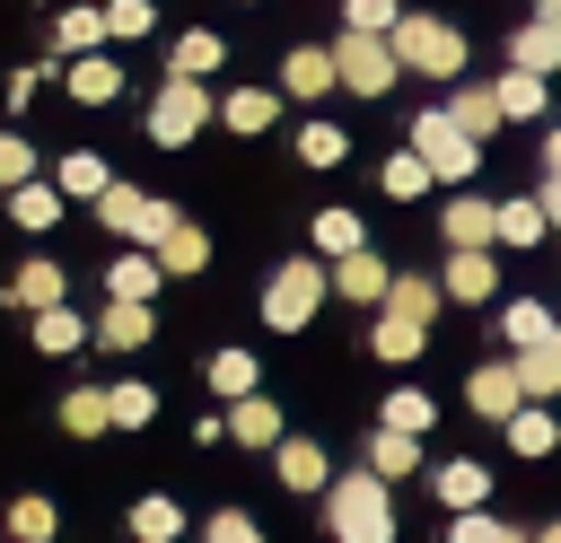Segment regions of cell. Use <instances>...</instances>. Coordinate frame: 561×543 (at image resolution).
Returning <instances> with one entry per match:
<instances>
[{
	"mask_svg": "<svg viewBox=\"0 0 561 543\" xmlns=\"http://www.w3.org/2000/svg\"><path fill=\"white\" fill-rule=\"evenodd\" d=\"M44 175H53V184H61L70 201H88V210H96V201H105V184H114V166H105L96 149H61V158H53Z\"/></svg>",
	"mask_w": 561,
	"mask_h": 543,
	"instance_id": "obj_20",
	"label": "cell"
},
{
	"mask_svg": "<svg viewBox=\"0 0 561 543\" xmlns=\"http://www.w3.org/2000/svg\"><path fill=\"white\" fill-rule=\"evenodd\" d=\"M342 26H359V35H394L403 9H394V0H342Z\"/></svg>",
	"mask_w": 561,
	"mask_h": 543,
	"instance_id": "obj_48",
	"label": "cell"
},
{
	"mask_svg": "<svg viewBox=\"0 0 561 543\" xmlns=\"http://www.w3.org/2000/svg\"><path fill=\"white\" fill-rule=\"evenodd\" d=\"M430 490L447 499V517H465V508H482V499H491V473L456 455V464H438V473H430Z\"/></svg>",
	"mask_w": 561,
	"mask_h": 543,
	"instance_id": "obj_31",
	"label": "cell"
},
{
	"mask_svg": "<svg viewBox=\"0 0 561 543\" xmlns=\"http://www.w3.org/2000/svg\"><path fill=\"white\" fill-rule=\"evenodd\" d=\"M219 61H228V35H210V26H184L167 44V79H210Z\"/></svg>",
	"mask_w": 561,
	"mask_h": 543,
	"instance_id": "obj_24",
	"label": "cell"
},
{
	"mask_svg": "<svg viewBox=\"0 0 561 543\" xmlns=\"http://www.w3.org/2000/svg\"><path fill=\"white\" fill-rule=\"evenodd\" d=\"M61 534V508L44 499V490H18L9 508H0V543H53Z\"/></svg>",
	"mask_w": 561,
	"mask_h": 543,
	"instance_id": "obj_22",
	"label": "cell"
},
{
	"mask_svg": "<svg viewBox=\"0 0 561 543\" xmlns=\"http://www.w3.org/2000/svg\"><path fill=\"white\" fill-rule=\"evenodd\" d=\"M430 420H438V403H430L421 385H394V394H386V429H412V438H421Z\"/></svg>",
	"mask_w": 561,
	"mask_h": 543,
	"instance_id": "obj_47",
	"label": "cell"
},
{
	"mask_svg": "<svg viewBox=\"0 0 561 543\" xmlns=\"http://www.w3.org/2000/svg\"><path fill=\"white\" fill-rule=\"evenodd\" d=\"M386 289H394V272H386V254H342L333 263V298H351V307H386Z\"/></svg>",
	"mask_w": 561,
	"mask_h": 543,
	"instance_id": "obj_17",
	"label": "cell"
},
{
	"mask_svg": "<svg viewBox=\"0 0 561 543\" xmlns=\"http://www.w3.org/2000/svg\"><path fill=\"white\" fill-rule=\"evenodd\" d=\"M0 307H9V315H44V307H70V272H61L53 254H26V263L0 280Z\"/></svg>",
	"mask_w": 561,
	"mask_h": 543,
	"instance_id": "obj_8",
	"label": "cell"
},
{
	"mask_svg": "<svg viewBox=\"0 0 561 543\" xmlns=\"http://www.w3.org/2000/svg\"><path fill=\"white\" fill-rule=\"evenodd\" d=\"M359 245H368L359 210H316V254H324V263H342V254H359Z\"/></svg>",
	"mask_w": 561,
	"mask_h": 543,
	"instance_id": "obj_36",
	"label": "cell"
},
{
	"mask_svg": "<svg viewBox=\"0 0 561 543\" xmlns=\"http://www.w3.org/2000/svg\"><path fill=\"white\" fill-rule=\"evenodd\" d=\"M333 70H342V88H351V96H386V88L403 79L394 35H359V26H342V35H333Z\"/></svg>",
	"mask_w": 561,
	"mask_h": 543,
	"instance_id": "obj_7",
	"label": "cell"
},
{
	"mask_svg": "<svg viewBox=\"0 0 561 543\" xmlns=\"http://www.w3.org/2000/svg\"><path fill=\"white\" fill-rule=\"evenodd\" d=\"M228 438H237V447H254V455H272V447L289 438V420H280V403H272V394H245V403H228Z\"/></svg>",
	"mask_w": 561,
	"mask_h": 543,
	"instance_id": "obj_18",
	"label": "cell"
},
{
	"mask_svg": "<svg viewBox=\"0 0 561 543\" xmlns=\"http://www.w3.org/2000/svg\"><path fill=\"white\" fill-rule=\"evenodd\" d=\"M412 464H421V438H412V429H386V420H377V438H368V473H377V482H403Z\"/></svg>",
	"mask_w": 561,
	"mask_h": 543,
	"instance_id": "obj_32",
	"label": "cell"
},
{
	"mask_svg": "<svg viewBox=\"0 0 561 543\" xmlns=\"http://www.w3.org/2000/svg\"><path fill=\"white\" fill-rule=\"evenodd\" d=\"M517 377H526V403H543V394L561 385V333L535 342V350H517Z\"/></svg>",
	"mask_w": 561,
	"mask_h": 543,
	"instance_id": "obj_43",
	"label": "cell"
},
{
	"mask_svg": "<svg viewBox=\"0 0 561 543\" xmlns=\"http://www.w3.org/2000/svg\"><path fill=\"white\" fill-rule=\"evenodd\" d=\"M149 342H158V315H149V307H131V298H105V307H96V350L131 359V350H149Z\"/></svg>",
	"mask_w": 561,
	"mask_h": 543,
	"instance_id": "obj_13",
	"label": "cell"
},
{
	"mask_svg": "<svg viewBox=\"0 0 561 543\" xmlns=\"http://www.w3.org/2000/svg\"><path fill=\"white\" fill-rule=\"evenodd\" d=\"M394 61H403V70H421V79H456V70H465V35H456L447 18L403 9V26H394Z\"/></svg>",
	"mask_w": 561,
	"mask_h": 543,
	"instance_id": "obj_5",
	"label": "cell"
},
{
	"mask_svg": "<svg viewBox=\"0 0 561 543\" xmlns=\"http://www.w3.org/2000/svg\"><path fill=\"white\" fill-rule=\"evenodd\" d=\"M44 175V158H35V140L18 131V123H0V193H18V184H35Z\"/></svg>",
	"mask_w": 561,
	"mask_h": 543,
	"instance_id": "obj_40",
	"label": "cell"
},
{
	"mask_svg": "<svg viewBox=\"0 0 561 543\" xmlns=\"http://www.w3.org/2000/svg\"><path fill=\"white\" fill-rule=\"evenodd\" d=\"M202 543H263V525L245 508H219V517H202Z\"/></svg>",
	"mask_w": 561,
	"mask_h": 543,
	"instance_id": "obj_50",
	"label": "cell"
},
{
	"mask_svg": "<svg viewBox=\"0 0 561 543\" xmlns=\"http://www.w3.org/2000/svg\"><path fill=\"white\" fill-rule=\"evenodd\" d=\"M123 525H131V543H175V534H184V508H175L167 490H149V499H131Z\"/></svg>",
	"mask_w": 561,
	"mask_h": 543,
	"instance_id": "obj_33",
	"label": "cell"
},
{
	"mask_svg": "<svg viewBox=\"0 0 561 543\" xmlns=\"http://www.w3.org/2000/svg\"><path fill=\"white\" fill-rule=\"evenodd\" d=\"M210 114H219V96H210V79H158V96L140 105V131H149L158 149H193Z\"/></svg>",
	"mask_w": 561,
	"mask_h": 543,
	"instance_id": "obj_3",
	"label": "cell"
},
{
	"mask_svg": "<svg viewBox=\"0 0 561 543\" xmlns=\"http://www.w3.org/2000/svg\"><path fill=\"white\" fill-rule=\"evenodd\" d=\"M543 210H552V228H561V175H543V193H535Z\"/></svg>",
	"mask_w": 561,
	"mask_h": 543,
	"instance_id": "obj_52",
	"label": "cell"
},
{
	"mask_svg": "<svg viewBox=\"0 0 561 543\" xmlns=\"http://www.w3.org/2000/svg\"><path fill=\"white\" fill-rule=\"evenodd\" d=\"M543 175H561V123L543 131Z\"/></svg>",
	"mask_w": 561,
	"mask_h": 543,
	"instance_id": "obj_51",
	"label": "cell"
},
{
	"mask_svg": "<svg viewBox=\"0 0 561 543\" xmlns=\"http://www.w3.org/2000/svg\"><path fill=\"white\" fill-rule=\"evenodd\" d=\"M105 9H61L53 18V61H79V53H105Z\"/></svg>",
	"mask_w": 561,
	"mask_h": 543,
	"instance_id": "obj_27",
	"label": "cell"
},
{
	"mask_svg": "<svg viewBox=\"0 0 561 543\" xmlns=\"http://www.w3.org/2000/svg\"><path fill=\"white\" fill-rule=\"evenodd\" d=\"M500 429H508V447H517V455H552V447H561V420H552L543 403H526V412H517V420H500Z\"/></svg>",
	"mask_w": 561,
	"mask_h": 543,
	"instance_id": "obj_39",
	"label": "cell"
},
{
	"mask_svg": "<svg viewBox=\"0 0 561 543\" xmlns=\"http://www.w3.org/2000/svg\"><path fill=\"white\" fill-rule=\"evenodd\" d=\"M324 525H333V543H394V499H386V482H377V473H333Z\"/></svg>",
	"mask_w": 561,
	"mask_h": 543,
	"instance_id": "obj_2",
	"label": "cell"
},
{
	"mask_svg": "<svg viewBox=\"0 0 561 543\" xmlns=\"http://www.w3.org/2000/svg\"><path fill=\"white\" fill-rule=\"evenodd\" d=\"M96 9H105V35H114V44L158 35V0H96Z\"/></svg>",
	"mask_w": 561,
	"mask_h": 543,
	"instance_id": "obj_42",
	"label": "cell"
},
{
	"mask_svg": "<svg viewBox=\"0 0 561 543\" xmlns=\"http://www.w3.org/2000/svg\"><path fill=\"white\" fill-rule=\"evenodd\" d=\"M421 342H430V324H412V315H394V307H377V324H368V350H377L386 368H403V359H421Z\"/></svg>",
	"mask_w": 561,
	"mask_h": 543,
	"instance_id": "obj_29",
	"label": "cell"
},
{
	"mask_svg": "<svg viewBox=\"0 0 561 543\" xmlns=\"http://www.w3.org/2000/svg\"><path fill=\"white\" fill-rule=\"evenodd\" d=\"M245 9H254V0H245Z\"/></svg>",
	"mask_w": 561,
	"mask_h": 543,
	"instance_id": "obj_54",
	"label": "cell"
},
{
	"mask_svg": "<svg viewBox=\"0 0 561 543\" xmlns=\"http://www.w3.org/2000/svg\"><path fill=\"white\" fill-rule=\"evenodd\" d=\"M500 114H508V123H535V114H543V70H517V61H508V79H500Z\"/></svg>",
	"mask_w": 561,
	"mask_h": 543,
	"instance_id": "obj_41",
	"label": "cell"
},
{
	"mask_svg": "<svg viewBox=\"0 0 561 543\" xmlns=\"http://www.w3.org/2000/svg\"><path fill=\"white\" fill-rule=\"evenodd\" d=\"M412 149H421V158H430V175H447V184H465V175L482 166V140H473L447 105H421V114H412Z\"/></svg>",
	"mask_w": 561,
	"mask_h": 543,
	"instance_id": "obj_6",
	"label": "cell"
},
{
	"mask_svg": "<svg viewBox=\"0 0 561 543\" xmlns=\"http://www.w3.org/2000/svg\"><path fill=\"white\" fill-rule=\"evenodd\" d=\"M377 184H386V201H421L438 175H430V158H421V149H394V158L377 166Z\"/></svg>",
	"mask_w": 561,
	"mask_h": 543,
	"instance_id": "obj_35",
	"label": "cell"
},
{
	"mask_svg": "<svg viewBox=\"0 0 561 543\" xmlns=\"http://www.w3.org/2000/svg\"><path fill=\"white\" fill-rule=\"evenodd\" d=\"M508 61H517V70H561V9H535V18L508 35Z\"/></svg>",
	"mask_w": 561,
	"mask_h": 543,
	"instance_id": "obj_23",
	"label": "cell"
},
{
	"mask_svg": "<svg viewBox=\"0 0 561 543\" xmlns=\"http://www.w3.org/2000/svg\"><path fill=\"white\" fill-rule=\"evenodd\" d=\"M447 543H526L517 525H500V517H482V508H465L456 525H447Z\"/></svg>",
	"mask_w": 561,
	"mask_h": 543,
	"instance_id": "obj_49",
	"label": "cell"
},
{
	"mask_svg": "<svg viewBox=\"0 0 561 543\" xmlns=\"http://www.w3.org/2000/svg\"><path fill=\"white\" fill-rule=\"evenodd\" d=\"M342 158H351L342 123H298V166H342Z\"/></svg>",
	"mask_w": 561,
	"mask_h": 543,
	"instance_id": "obj_44",
	"label": "cell"
},
{
	"mask_svg": "<svg viewBox=\"0 0 561 543\" xmlns=\"http://www.w3.org/2000/svg\"><path fill=\"white\" fill-rule=\"evenodd\" d=\"M386 307H394V315H412V324H430V315L447 307V289H438V280H421V272H394V289H386Z\"/></svg>",
	"mask_w": 561,
	"mask_h": 543,
	"instance_id": "obj_37",
	"label": "cell"
},
{
	"mask_svg": "<svg viewBox=\"0 0 561 543\" xmlns=\"http://www.w3.org/2000/svg\"><path fill=\"white\" fill-rule=\"evenodd\" d=\"M61 429H70V438H105V429H114V394H105V385H70V394H61Z\"/></svg>",
	"mask_w": 561,
	"mask_h": 543,
	"instance_id": "obj_30",
	"label": "cell"
},
{
	"mask_svg": "<svg viewBox=\"0 0 561 543\" xmlns=\"http://www.w3.org/2000/svg\"><path fill=\"white\" fill-rule=\"evenodd\" d=\"M447 114H456V123H465L473 140H491V131L508 123V114H500V88H465V79H456V96H447Z\"/></svg>",
	"mask_w": 561,
	"mask_h": 543,
	"instance_id": "obj_34",
	"label": "cell"
},
{
	"mask_svg": "<svg viewBox=\"0 0 561 543\" xmlns=\"http://www.w3.org/2000/svg\"><path fill=\"white\" fill-rule=\"evenodd\" d=\"M324 298H333V263H324V254H289V263L263 280V324H272V333H307Z\"/></svg>",
	"mask_w": 561,
	"mask_h": 543,
	"instance_id": "obj_1",
	"label": "cell"
},
{
	"mask_svg": "<svg viewBox=\"0 0 561 543\" xmlns=\"http://www.w3.org/2000/svg\"><path fill=\"white\" fill-rule=\"evenodd\" d=\"M0 210H9V228H18V236H53V228H61V210H70V193H61L53 175H35V184L0 193Z\"/></svg>",
	"mask_w": 561,
	"mask_h": 543,
	"instance_id": "obj_10",
	"label": "cell"
},
{
	"mask_svg": "<svg viewBox=\"0 0 561 543\" xmlns=\"http://www.w3.org/2000/svg\"><path fill=\"white\" fill-rule=\"evenodd\" d=\"M500 333H508V342H517V350H535V342H552V333H561V324H552V315H543V307H535V298H517V307H508V315H500Z\"/></svg>",
	"mask_w": 561,
	"mask_h": 543,
	"instance_id": "obj_46",
	"label": "cell"
},
{
	"mask_svg": "<svg viewBox=\"0 0 561 543\" xmlns=\"http://www.w3.org/2000/svg\"><path fill=\"white\" fill-rule=\"evenodd\" d=\"M456 307H482L491 289H500V263H491V245H447V280H438Z\"/></svg>",
	"mask_w": 561,
	"mask_h": 543,
	"instance_id": "obj_16",
	"label": "cell"
},
{
	"mask_svg": "<svg viewBox=\"0 0 561 543\" xmlns=\"http://www.w3.org/2000/svg\"><path fill=\"white\" fill-rule=\"evenodd\" d=\"M202 377H210V394H219V403L263 394V359H254V350H210V359H202Z\"/></svg>",
	"mask_w": 561,
	"mask_h": 543,
	"instance_id": "obj_26",
	"label": "cell"
},
{
	"mask_svg": "<svg viewBox=\"0 0 561 543\" xmlns=\"http://www.w3.org/2000/svg\"><path fill=\"white\" fill-rule=\"evenodd\" d=\"M26 342H35V359H79V350L96 342V315H79V307H44V315H26Z\"/></svg>",
	"mask_w": 561,
	"mask_h": 543,
	"instance_id": "obj_11",
	"label": "cell"
},
{
	"mask_svg": "<svg viewBox=\"0 0 561 543\" xmlns=\"http://www.w3.org/2000/svg\"><path fill=\"white\" fill-rule=\"evenodd\" d=\"M465 403H473L482 420H517V412H526V377H517V359L473 368V377H465Z\"/></svg>",
	"mask_w": 561,
	"mask_h": 543,
	"instance_id": "obj_12",
	"label": "cell"
},
{
	"mask_svg": "<svg viewBox=\"0 0 561 543\" xmlns=\"http://www.w3.org/2000/svg\"><path fill=\"white\" fill-rule=\"evenodd\" d=\"M333 88H342V70H333V44H289V53H280V96L316 105V96H333Z\"/></svg>",
	"mask_w": 561,
	"mask_h": 543,
	"instance_id": "obj_9",
	"label": "cell"
},
{
	"mask_svg": "<svg viewBox=\"0 0 561 543\" xmlns=\"http://www.w3.org/2000/svg\"><path fill=\"white\" fill-rule=\"evenodd\" d=\"M438 236H447V245H500V201L456 193V201H447V219H438Z\"/></svg>",
	"mask_w": 561,
	"mask_h": 543,
	"instance_id": "obj_21",
	"label": "cell"
},
{
	"mask_svg": "<svg viewBox=\"0 0 561 543\" xmlns=\"http://www.w3.org/2000/svg\"><path fill=\"white\" fill-rule=\"evenodd\" d=\"M105 394H114V429H149L158 420V385L149 377H114Z\"/></svg>",
	"mask_w": 561,
	"mask_h": 543,
	"instance_id": "obj_38",
	"label": "cell"
},
{
	"mask_svg": "<svg viewBox=\"0 0 561 543\" xmlns=\"http://www.w3.org/2000/svg\"><path fill=\"white\" fill-rule=\"evenodd\" d=\"M535 543H561V525H543V534H535Z\"/></svg>",
	"mask_w": 561,
	"mask_h": 543,
	"instance_id": "obj_53",
	"label": "cell"
},
{
	"mask_svg": "<svg viewBox=\"0 0 561 543\" xmlns=\"http://www.w3.org/2000/svg\"><path fill=\"white\" fill-rule=\"evenodd\" d=\"M552 228V210L543 201H500V245H535Z\"/></svg>",
	"mask_w": 561,
	"mask_h": 543,
	"instance_id": "obj_45",
	"label": "cell"
},
{
	"mask_svg": "<svg viewBox=\"0 0 561 543\" xmlns=\"http://www.w3.org/2000/svg\"><path fill=\"white\" fill-rule=\"evenodd\" d=\"M272 473H280V490H333V455L316 438H280L272 447Z\"/></svg>",
	"mask_w": 561,
	"mask_h": 543,
	"instance_id": "obj_19",
	"label": "cell"
},
{
	"mask_svg": "<svg viewBox=\"0 0 561 543\" xmlns=\"http://www.w3.org/2000/svg\"><path fill=\"white\" fill-rule=\"evenodd\" d=\"M219 123H228L237 140L272 131V123H280V88H228V96H219Z\"/></svg>",
	"mask_w": 561,
	"mask_h": 543,
	"instance_id": "obj_25",
	"label": "cell"
},
{
	"mask_svg": "<svg viewBox=\"0 0 561 543\" xmlns=\"http://www.w3.org/2000/svg\"><path fill=\"white\" fill-rule=\"evenodd\" d=\"M167 289V263L149 254V245H123L114 263H105V298H131V307H149Z\"/></svg>",
	"mask_w": 561,
	"mask_h": 543,
	"instance_id": "obj_15",
	"label": "cell"
},
{
	"mask_svg": "<svg viewBox=\"0 0 561 543\" xmlns=\"http://www.w3.org/2000/svg\"><path fill=\"white\" fill-rule=\"evenodd\" d=\"M149 254L167 263V280H193V272H210V236H202L193 219H175V228H167V236H158Z\"/></svg>",
	"mask_w": 561,
	"mask_h": 543,
	"instance_id": "obj_28",
	"label": "cell"
},
{
	"mask_svg": "<svg viewBox=\"0 0 561 543\" xmlns=\"http://www.w3.org/2000/svg\"><path fill=\"white\" fill-rule=\"evenodd\" d=\"M175 219H184L175 201H158V193H140V184H123V175H114V184H105V201H96V228H105L114 245H158Z\"/></svg>",
	"mask_w": 561,
	"mask_h": 543,
	"instance_id": "obj_4",
	"label": "cell"
},
{
	"mask_svg": "<svg viewBox=\"0 0 561 543\" xmlns=\"http://www.w3.org/2000/svg\"><path fill=\"white\" fill-rule=\"evenodd\" d=\"M61 96H70V105H114V96H123V61H114V53L61 61Z\"/></svg>",
	"mask_w": 561,
	"mask_h": 543,
	"instance_id": "obj_14",
	"label": "cell"
}]
</instances>
